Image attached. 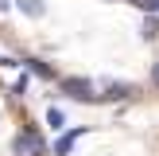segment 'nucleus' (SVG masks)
I'll use <instances>...</instances> for the list:
<instances>
[{
	"instance_id": "9d476101",
	"label": "nucleus",
	"mask_w": 159,
	"mask_h": 156,
	"mask_svg": "<svg viewBox=\"0 0 159 156\" xmlns=\"http://www.w3.org/2000/svg\"><path fill=\"white\" fill-rule=\"evenodd\" d=\"M132 4H136V8H144L148 16H155V4H159V0H132Z\"/></svg>"
},
{
	"instance_id": "9b49d317",
	"label": "nucleus",
	"mask_w": 159,
	"mask_h": 156,
	"mask_svg": "<svg viewBox=\"0 0 159 156\" xmlns=\"http://www.w3.org/2000/svg\"><path fill=\"white\" fill-rule=\"evenodd\" d=\"M152 82L159 86V62H155V66H152Z\"/></svg>"
},
{
	"instance_id": "39448f33",
	"label": "nucleus",
	"mask_w": 159,
	"mask_h": 156,
	"mask_svg": "<svg viewBox=\"0 0 159 156\" xmlns=\"http://www.w3.org/2000/svg\"><path fill=\"white\" fill-rule=\"evenodd\" d=\"M16 8H20V12H27V16H35V20L47 12V4H43V0H16Z\"/></svg>"
},
{
	"instance_id": "0eeeda50",
	"label": "nucleus",
	"mask_w": 159,
	"mask_h": 156,
	"mask_svg": "<svg viewBox=\"0 0 159 156\" xmlns=\"http://www.w3.org/2000/svg\"><path fill=\"white\" fill-rule=\"evenodd\" d=\"M62 121H66V117H62V109H47V125H51V129H62Z\"/></svg>"
},
{
	"instance_id": "20e7f679",
	"label": "nucleus",
	"mask_w": 159,
	"mask_h": 156,
	"mask_svg": "<svg viewBox=\"0 0 159 156\" xmlns=\"http://www.w3.org/2000/svg\"><path fill=\"white\" fill-rule=\"evenodd\" d=\"M23 70H31V74H39V78H54V70L47 66L43 59H23Z\"/></svg>"
},
{
	"instance_id": "f8f14e48",
	"label": "nucleus",
	"mask_w": 159,
	"mask_h": 156,
	"mask_svg": "<svg viewBox=\"0 0 159 156\" xmlns=\"http://www.w3.org/2000/svg\"><path fill=\"white\" fill-rule=\"evenodd\" d=\"M0 12H8V0H0Z\"/></svg>"
},
{
	"instance_id": "f257e3e1",
	"label": "nucleus",
	"mask_w": 159,
	"mask_h": 156,
	"mask_svg": "<svg viewBox=\"0 0 159 156\" xmlns=\"http://www.w3.org/2000/svg\"><path fill=\"white\" fill-rule=\"evenodd\" d=\"M43 152H47L43 133H39L35 125H23V129L16 133V140H12V156H43Z\"/></svg>"
},
{
	"instance_id": "f03ea898",
	"label": "nucleus",
	"mask_w": 159,
	"mask_h": 156,
	"mask_svg": "<svg viewBox=\"0 0 159 156\" xmlns=\"http://www.w3.org/2000/svg\"><path fill=\"white\" fill-rule=\"evenodd\" d=\"M58 90L66 94V98H74V101H101V94H93V82H89V78H62Z\"/></svg>"
},
{
	"instance_id": "6e6552de",
	"label": "nucleus",
	"mask_w": 159,
	"mask_h": 156,
	"mask_svg": "<svg viewBox=\"0 0 159 156\" xmlns=\"http://www.w3.org/2000/svg\"><path fill=\"white\" fill-rule=\"evenodd\" d=\"M155 35H159V20L148 16V20H144V39H155Z\"/></svg>"
},
{
	"instance_id": "7ed1b4c3",
	"label": "nucleus",
	"mask_w": 159,
	"mask_h": 156,
	"mask_svg": "<svg viewBox=\"0 0 159 156\" xmlns=\"http://www.w3.org/2000/svg\"><path fill=\"white\" fill-rule=\"evenodd\" d=\"M82 133H85V129H70V133H66V137H58V144H54V156H66V152H70V148H74V140H78V137H82Z\"/></svg>"
},
{
	"instance_id": "ddd939ff",
	"label": "nucleus",
	"mask_w": 159,
	"mask_h": 156,
	"mask_svg": "<svg viewBox=\"0 0 159 156\" xmlns=\"http://www.w3.org/2000/svg\"><path fill=\"white\" fill-rule=\"evenodd\" d=\"M155 16H159V4H155Z\"/></svg>"
},
{
	"instance_id": "1a4fd4ad",
	"label": "nucleus",
	"mask_w": 159,
	"mask_h": 156,
	"mask_svg": "<svg viewBox=\"0 0 159 156\" xmlns=\"http://www.w3.org/2000/svg\"><path fill=\"white\" fill-rule=\"evenodd\" d=\"M27 86H31V78H27V70H23V74L16 78V94H27Z\"/></svg>"
},
{
	"instance_id": "423d86ee",
	"label": "nucleus",
	"mask_w": 159,
	"mask_h": 156,
	"mask_svg": "<svg viewBox=\"0 0 159 156\" xmlns=\"http://www.w3.org/2000/svg\"><path fill=\"white\" fill-rule=\"evenodd\" d=\"M128 94H132V86H128V82H109L105 98H128Z\"/></svg>"
}]
</instances>
